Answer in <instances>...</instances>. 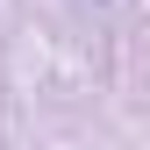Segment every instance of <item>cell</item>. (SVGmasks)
I'll use <instances>...</instances> for the list:
<instances>
[]
</instances>
